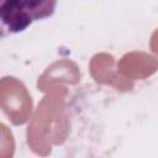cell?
<instances>
[{
	"mask_svg": "<svg viewBox=\"0 0 158 158\" xmlns=\"http://www.w3.org/2000/svg\"><path fill=\"white\" fill-rule=\"evenodd\" d=\"M57 0H2L0 2V35L25 31L31 23L51 17Z\"/></svg>",
	"mask_w": 158,
	"mask_h": 158,
	"instance_id": "6da1fadb",
	"label": "cell"
},
{
	"mask_svg": "<svg viewBox=\"0 0 158 158\" xmlns=\"http://www.w3.org/2000/svg\"><path fill=\"white\" fill-rule=\"evenodd\" d=\"M1 1H2V0H0V2H1Z\"/></svg>",
	"mask_w": 158,
	"mask_h": 158,
	"instance_id": "7a4b0ae2",
	"label": "cell"
}]
</instances>
